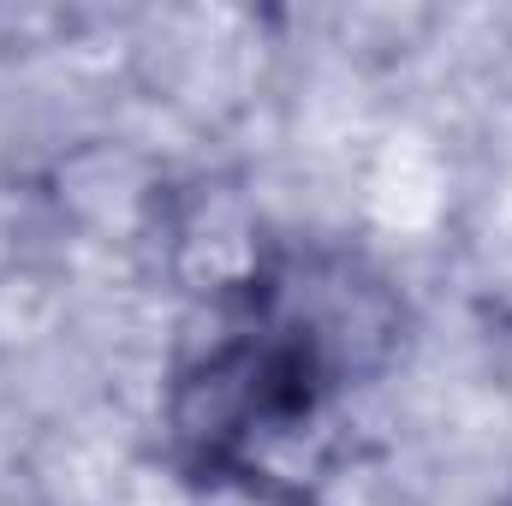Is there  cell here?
<instances>
[{
	"instance_id": "6da1fadb",
	"label": "cell",
	"mask_w": 512,
	"mask_h": 506,
	"mask_svg": "<svg viewBox=\"0 0 512 506\" xmlns=\"http://www.w3.org/2000/svg\"><path fill=\"white\" fill-rule=\"evenodd\" d=\"M340 381L286 328L251 316L233 340L185 364L167 399L173 447L203 477H262V453L322 411Z\"/></svg>"
}]
</instances>
